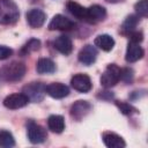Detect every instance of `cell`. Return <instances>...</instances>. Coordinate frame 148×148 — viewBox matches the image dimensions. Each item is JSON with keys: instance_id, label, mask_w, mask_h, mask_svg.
Masks as SVG:
<instances>
[{"instance_id": "cell-1", "label": "cell", "mask_w": 148, "mask_h": 148, "mask_svg": "<svg viewBox=\"0 0 148 148\" xmlns=\"http://www.w3.org/2000/svg\"><path fill=\"white\" fill-rule=\"evenodd\" d=\"M18 16V7L13 0H0V24H14Z\"/></svg>"}, {"instance_id": "cell-2", "label": "cell", "mask_w": 148, "mask_h": 148, "mask_svg": "<svg viewBox=\"0 0 148 148\" xmlns=\"http://www.w3.org/2000/svg\"><path fill=\"white\" fill-rule=\"evenodd\" d=\"M25 65L20 61H13L2 68V76L6 81L15 82L21 80L25 74Z\"/></svg>"}, {"instance_id": "cell-3", "label": "cell", "mask_w": 148, "mask_h": 148, "mask_svg": "<svg viewBox=\"0 0 148 148\" xmlns=\"http://www.w3.org/2000/svg\"><path fill=\"white\" fill-rule=\"evenodd\" d=\"M120 73L121 69L116 64H110L103 72L101 76V84L104 88H111L116 86L120 80Z\"/></svg>"}, {"instance_id": "cell-4", "label": "cell", "mask_w": 148, "mask_h": 148, "mask_svg": "<svg viewBox=\"0 0 148 148\" xmlns=\"http://www.w3.org/2000/svg\"><path fill=\"white\" fill-rule=\"evenodd\" d=\"M23 94L28 97L29 101L38 103L44 98L45 86L42 82H31L23 87Z\"/></svg>"}, {"instance_id": "cell-5", "label": "cell", "mask_w": 148, "mask_h": 148, "mask_svg": "<svg viewBox=\"0 0 148 148\" xmlns=\"http://www.w3.org/2000/svg\"><path fill=\"white\" fill-rule=\"evenodd\" d=\"M28 139L31 143H42L46 140V131L43 126L34 123V121H30L29 125H28Z\"/></svg>"}, {"instance_id": "cell-6", "label": "cell", "mask_w": 148, "mask_h": 148, "mask_svg": "<svg viewBox=\"0 0 148 148\" xmlns=\"http://www.w3.org/2000/svg\"><path fill=\"white\" fill-rule=\"evenodd\" d=\"M74 27H75V23L71 18H68V17L61 15V14H57V15L53 16V18L49 23V27L47 28H49V30L66 31V30L73 29Z\"/></svg>"}, {"instance_id": "cell-7", "label": "cell", "mask_w": 148, "mask_h": 148, "mask_svg": "<svg viewBox=\"0 0 148 148\" xmlns=\"http://www.w3.org/2000/svg\"><path fill=\"white\" fill-rule=\"evenodd\" d=\"M71 86L80 92H88L92 87L90 77L87 74H83V73L75 74L71 79Z\"/></svg>"}, {"instance_id": "cell-8", "label": "cell", "mask_w": 148, "mask_h": 148, "mask_svg": "<svg viewBox=\"0 0 148 148\" xmlns=\"http://www.w3.org/2000/svg\"><path fill=\"white\" fill-rule=\"evenodd\" d=\"M92 106L89 102L87 101H77L71 106V116L75 120H81L83 119L89 112L91 111Z\"/></svg>"}, {"instance_id": "cell-9", "label": "cell", "mask_w": 148, "mask_h": 148, "mask_svg": "<svg viewBox=\"0 0 148 148\" xmlns=\"http://www.w3.org/2000/svg\"><path fill=\"white\" fill-rule=\"evenodd\" d=\"M106 16V10L103 6L99 5H92L86 10V18L84 21L89 23H97L101 22L105 18Z\"/></svg>"}, {"instance_id": "cell-10", "label": "cell", "mask_w": 148, "mask_h": 148, "mask_svg": "<svg viewBox=\"0 0 148 148\" xmlns=\"http://www.w3.org/2000/svg\"><path fill=\"white\" fill-rule=\"evenodd\" d=\"M28 102H29V99L24 94H12V95H8L3 99V105L7 109L16 110V109H21V108L25 106L28 104Z\"/></svg>"}, {"instance_id": "cell-11", "label": "cell", "mask_w": 148, "mask_h": 148, "mask_svg": "<svg viewBox=\"0 0 148 148\" xmlns=\"http://www.w3.org/2000/svg\"><path fill=\"white\" fill-rule=\"evenodd\" d=\"M45 20H46V14L42 9L32 8L27 13V22L34 29L40 28L45 23Z\"/></svg>"}, {"instance_id": "cell-12", "label": "cell", "mask_w": 148, "mask_h": 148, "mask_svg": "<svg viewBox=\"0 0 148 148\" xmlns=\"http://www.w3.org/2000/svg\"><path fill=\"white\" fill-rule=\"evenodd\" d=\"M77 58L81 64H83L86 66H90L95 62V60L97 58V50L95 49V46L87 44L80 50Z\"/></svg>"}, {"instance_id": "cell-13", "label": "cell", "mask_w": 148, "mask_h": 148, "mask_svg": "<svg viewBox=\"0 0 148 148\" xmlns=\"http://www.w3.org/2000/svg\"><path fill=\"white\" fill-rule=\"evenodd\" d=\"M45 94H47L52 98L59 99V98H64V97L68 96L69 88L64 83L53 82V83H50L49 86H45Z\"/></svg>"}, {"instance_id": "cell-14", "label": "cell", "mask_w": 148, "mask_h": 148, "mask_svg": "<svg viewBox=\"0 0 148 148\" xmlns=\"http://www.w3.org/2000/svg\"><path fill=\"white\" fill-rule=\"evenodd\" d=\"M53 47L64 56H68L73 51V43L68 36L61 35L53 40Z\"/></svg>"}, {"instance_id": "cell-15", "label": "cell", "mask_w": 148, "mask_h": 148, "mask_svg": "<svg viewBox=\"0 0 148 148\" xmlns=\"http://www.w3.org/2000/svg\"><path fill=\"white\" fill-rule=\"evenodd\" d=\"M102 140L109 148H124L126 146L124 139L113 132H104L102 134Z\"/></svg>"}, {"instance_id": "cell-16", "label": "cell", "mask_w": 148, "mask_h": 148, "mask_svg": "<svg viewBox=\"0 0 148 148\" xmlns=\"http://www.w3.org/2000/svg\"><path fill=\"white\" fill-rule=\"evenodd\" d=\"M143 49L139 45V43H133L130 42L127 45V50H126V56L125 59L127 62H135L138 60H140L143 57Z\"/></svg>"}, {"instance_id": "cell-17", "label": "cell", "mask_w": 148, "mask_h": 148, "mask_svg": "<svg viewBox=\"0 0 148 148\" xmlns=\"http://www.w3.org/2000/svg\"><path fill=\"white\" fill-rule=\"evenodd\" d=\"M47 127L53 133H61L65 130V119L60 114H51L47 118Z\"/></svg>"}, {"instance_id": "cell-18", "label": "cell", "mask_w": 148, "mask_h": 148, "mask_svg": "<svg viewBox=\"0 0 148 148\" xmlns=\"http://www.w3.org/2000/svg\"><path fill=\"white\" fill-rule=\"evenodd\" d=\"M95 45L97 47H99L101 50L105 51V52H109L113 49L114 46V39L110 36V35H106V34H103V35H98L95 40H94Z\"/></svg>"}, {"instance_id": "cell-19", "label": "cell", "mask_w": 148, "mask_h": 148, "mask_svg": "<svg viewBox=\"0 0 148 148\" xmlns=\"http://www.w3.org/2000/svg\"><path fill=\"white\" fill-rule=\"evenodd\" d=\"M36 71L39 74H52L56 72V64L49 58H40L36 64Z\"/></svg>"}, {"instance_id": "cell-20", "label": "cell", "mask_w": 148, "mask_h": 148, "mask_svg": "<svg viewBox=\"0 0 148 148\" xmlns=\"http://www.w3.org/2000/svg\"><path fill=\"white\" fill-rule=\"evenodd\" d=\"M66 8H67V10H68L73 16H75L76 18H80V20H84V18H86V10H87V8H84V7L81 6L80 3L69 0V1H67V3H66Z\"/></svg>"}, {"instance_id": "cell-21", "label": "cell", "mask_w": 148, "mask_h": 148, "mask_svg": "<svg viewBox=\"0 0 148 148\" xmlns=\"http://www.w3.org/2000/svg\"><path fill=\"white\" fill-rule=\"evenodd\" d=\"M138 22H139V18H138L136 15H128L125 18V21L123 22L121 27H120V32L123 35L128 36L132 31L135 30V28L138 25Z\"/></svg>"}, {"instance_id": "cell-22", "label": "cell", "mask_w": 148, "mask_h": 148, "mask_svg": "<svg viewBox=\"0 0 148 148\" xmlns=\"http://www.w3.org/2000/svg\"><path fill=\"white\" fill-rule=\"evenodd\" d=\"M40 49V40L39 39H36V38H31L28 40V43L24 44V46L22 47L21 50V54L25 56V54H29L31 52H35V51H38Z\"/></svg>"}, {"instance_id": "cell-23", "label": "cell", "mask_w": 148, "mask_h": 148, "mask_svg": "<svg viewBox=\"0 0 148 148\" xmlns=\"http://www.w3.org/2000/svg\"><path fill=\"white\" fill-rule=\"evenodd\" d=\"M0 146H2V147H14L15 146V139L10 132L5 131V130L0 131Z\"/></svg>"}, {"instance_id": "cell-24", "label": "cell", "mask_w": 148, "mask_h": 148, "mask_svg": "<svg viewBox=\"0 0 148 148\" xmlns=\"http://www.w3.org/2000/svg\"><path fill=\"white\" fill-rule=\"evenodd\" d=\"M135 12L141 17L148 16V0H139L134 6Z\"/></svg>"}, {"instance_id": "cell-25", "label": "cell", "mask_w": 148, "mask_h": 148, "mask_svg": "<svg viewBox=\"0 0 148 148\" xmlns=\"http://www.w3.org/2000/svg\"><path fill=\"white\" fill-rule=\"evenodd\" d=\"M116 105L120 110V112L124 113V114H132V113H136L138 112V110L134 106H132L131 104H128L126 102H119V101H117L116 102Z\"/></svg>"}, {"instance_id": "cell-26", "label": "cell", "mask_w": 148, "mask_h": 148, "mask_svg": "<svg viewBox=\"0 0 148 148\" xmlns=\"http://www.w3.org/2000/svg\"><path fill=\"white\" fill-rule=\"evenodd\" d=\"M120 80H123L125 83H130L133 80V71L131 68H124V69H121Z\"/></svg>"}, {"instance_id": "cell-27", "label": "cell", "mask_w": 148, "mask_h": 148, "mask_svg": "<svg viewBox=\"0 0 148 148\" xmlns=\"http://www.w3.org/2000/svg\"><path fill=\"white\" fill-rule=\"evenodd\" d=\"M12 54H13V50L10 47L5 46V45H0V60L8 59Z\"/></svg>"}, {"instance_id": "cell-28", "label": "cell", "mask_w": 148, "mask_h": 148, "mask_svg": "<svg viewBox=\"0 0 148 148\" xmlns=\"http://www.w3.org/2000/svg\"><path fill=\"white\" fill-rule=\"evenodd\" d=\"M128 37H130V42H133V43H141V42L143 40V35H142V32H141V31H136V30L132 31V32L128 35Z\"/></svg>"}, {"instance_id": "cell-29", "label": "cell", "mask_w": 148, "mask_h": 148, "mask_svg": "<svg viewBox=\"0 0 148 148\" xmlns=\"http://www.w3.org/2000/svg\"><path fill=\"white\" fill-rule=\"evenodd\" d=\"M108 2H111V3H116V2H120V1H124V0H106Z\"/></svg>"}]
</instances>
